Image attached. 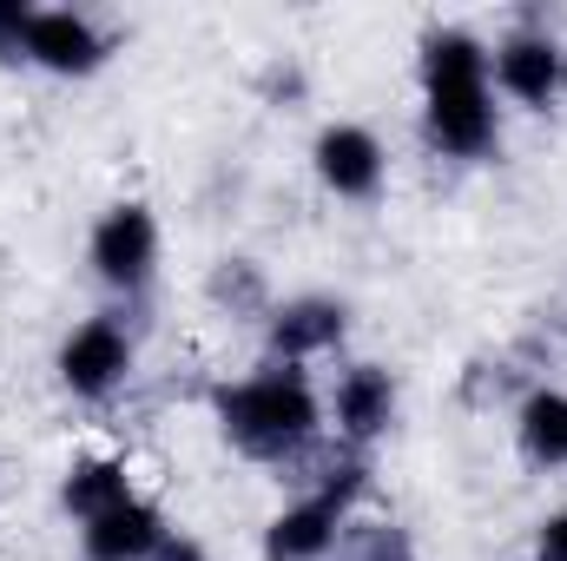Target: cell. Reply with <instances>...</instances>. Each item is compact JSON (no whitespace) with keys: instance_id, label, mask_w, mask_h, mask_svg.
Returning a JSON list of instances; mask_svg holds the SVG:
<instances>
[{"instance_id":"obj_1","label":"cell","mask_w":567,"mask_h":561,"mask_svg":"<svg viewBox=\"0 0 567 561\" xmlns=\"http://www.w3.org/2000/svg\"><path fill=\"white\" fill-rule=\"evenodd\" d=\"M423 86H429V133L442 152L475 159L495 140V106H488V67L468 33H435L423 47Z\"/></svg>"},{"instance_id":"obj_17","label":"cell","mask_w":567,"mask_h":561,"mask_svg":"<svg viewBox=\"0 0 567 561\" xmlns=\"http://www.w3.org/2000/svg\"><path fill=\"white\" fill-rule=\"evenodd\" d=\"M542 561H567V516H555L542 529Z\"/></svg>"},{"instance_id":"obj_13","label":"cell","mask_w":567,"mask_h":561,"mask_svg":"<svg viewBox=\"0 0 567 561\" xmlns=\"http://www.w3.org/2000/svg\"><path fill=\"white\" fill-rule=\"evenodd\" d=\"M133 489H126V469L120 462H80L73 476H66V509L73 516H106V509H120Z\"/></svg>"},{"instance_id":"obj_15","label":"cell","mask_w":567,"mask_h":561,"mask_svg":"<svg viewBox=\"0 0 567 561\" xmlns=\"http://www.w3.org/2000/svg\"><path fill=\"white\" fill-rule=\"evenodd\" d=\"M27 27H33V7L0 0V60H27Z\"/></svg>"},{"instance_id":"obj_16","label":"cell","mask_w":567,"mask_h":561,"mask_svg":"<svg viewBox=\"0 0 567 561\" xmlns=\"http://www.w3.org/2000/svg\"><path fill=\"white\" fill-rule=\"evenodd\" d=\"M363 561H416V555H410V542H403L396 529H377V536L363 542Z\"/></svg>"},{"instance_id":"obj_10","label":"cell","mask_w":567,"mask_h":561,"mask_svg":"<svg viewBox=\"0 0 567 561\" xmlns=\"http://www.w3.org/2000/svg\"><path fill=\"white\" fill-rule=\"evenodd\" d=\"M390 417H396V384H390V370L363 364V370H350V377L337 384V429H343L350 442L383 436Z\"/></svg>"},{"instance_id":"obj_18","label":"cell","mask_w":567,"mask_h":561,"mask_svg":"<svg viewBox=\"0 0 567 561\" xmlns=\"http://www.w3.org/2000/svg\"><path fill=\"white\" fill-rule=\"evenodd\" d=\"M152 561H205V549H198V542H185V536H165Z\"/></svg>"},{"instance_id":"obj_12","label":"cell","mask_w":567,"mask_h":561,"mask_svg":"<svg viewBox=\"0 0 567 561\" xmlns=\"http://www.w3.org/2000/svg\"><path fill=\"white\" fill-rule=\"evenodd\" d=\"M522 449L535 462H567V397L561 390H535L522 404Z\"/></svg>"},{"instance_id":"obj_7","label":"cell","mask_w":567,"mask_h":561,"mask_svg":"<svg viewBox=\"0 0 567 561\" xmlns=\"http://www.w3.org/2000/svg\"><path fill=\"white\" fill-rule=\"evenodd\" d=\"M317 172L337 198H370L383 185V145L370 140L363 126H330L317 140Z\"/></svg>"},{"instance_id":"obj_4","label":"cell","mask_w":567,"mask_h":561,"mask_svg":"<svg viewBox=\"0 0 567 561\" xmlns=\"http://www.w3.org/2000/svg\"><path fill=\"white\" fill-rule=\"evenodd\" d=\"M152 258H158V225H152L145 205H120V212L100 218V232H93V265H100L106 284L140 290V284L152 278Z\"/></svg>"},{"instance_id":"obj_8","label":"cell","mask_w":567,"mask_h":561,"mask_svg":"<svg viewBox=\"0 0 567 561\" xmlns=\"http://www.w3.org/2000/svg\"><path fill=\"white\" fill-rule=\"evenodd\" d=\"M27 60L53 67V73H93L100 67V33L80 13H33L27 27Z\"/></svg>"},{"instance_id":"obj_11","label":"cell","mask_w":567,"mask_h":561,"mask_svg":"<svg viewBox=\"0 0 567 561\" xmlns=\"http://www.w3.org/2000/svg\"><path fill=\"white\" fill-rule=\"evenodd\" d=\"M337 337H343V304H330V297H297L271 317V350L278 357H310Z\"/></svg>"},{"instance_id":"obj_5","label":"cell","mask_w":567,"mask_h":561,"mask_svg":"<svg viewBox=\"0 0 567 561\" xmlns=\"http://www.w3.org/2000/svg\"><path fill=\"white\" fill-rule=\"evenodd\" d=\"M126 370H133V344H126V330H120L113 317L80 324V330L66 337V350H60V377H66V390H80V397H106Z\"/></svg>"},{"instance_id":"obj_2","label":"cell","mask_w":567,"mask_h":561,"mask_svg":"<svg viewBox=\"0 0 567 561\" xmlns=\"http://www.w3.org/2000/svg\"><path fill=\"white\" fill-rule=\"evenodd\" d=\"M218 417H225V436L238 449H251V456H290V449L310 442L317 404H310V390H303L297 370H265V377L225 390Z\"/></svg>"},{"instance_id":"obj_9","label":"cell","mask_w":567,"mask_h":561,"mask_svg":"<svg viewBox=\"0 0 567 561\" xmlns=\"http://www.w3.org/2000/svg\"><path fill=\"white\" fill-rule=\"evenodd\" d=\"M495 73H502V86H508L522 106H548V100L561 93V47L542 40V33H522V40L502 47Z\"/></svg>"},{"instance_id":"obj_3","label":"cell","mask_w":567,"mask_h":561,"mask_svg":"<svg viewBox=\"0 0 567 561\" xmlns=\"http://www.w3.org/2000/svg\"><path fill=\"white\" fill-rule=\"evenodd\" d=\"M357 496H363V469H357V462L330 469V482H323L310 502L284 509L278 522L265 529V561H323L330 542H337V529H343V509H350Z\"/></svg>"},{"instance_id":"obj_14","label":"cell","mask_w":567,"mask_h":561,"mask_svg":"<svg viewBox=\"0 0 567 561\" xmlns=\"http://www.w3.org/2000/svg\"><path fill=\"white\" fill-rule=\"evenodd\" d=\"M212 297H218V304H238V310H251V304L265 297V284H258V272H251L245 258H231V265L212 278Z\"/></svg>"},{"instance_id":"obj_6","label":"cell","mask_w":567,"mask_h":561,"mask_svg":"<svg viewBox=\"0 0 567 561\" xmlns=\"http://www.w3.org/2000/svg\"><path fill=\"white\" fill-rule=\"evenodd\" d=\"M80 542H86V561H145V555H158V542H165V522H158V509H152V502L126 496L120 509L93 516Z\"/></svg>"}]
</instances>
